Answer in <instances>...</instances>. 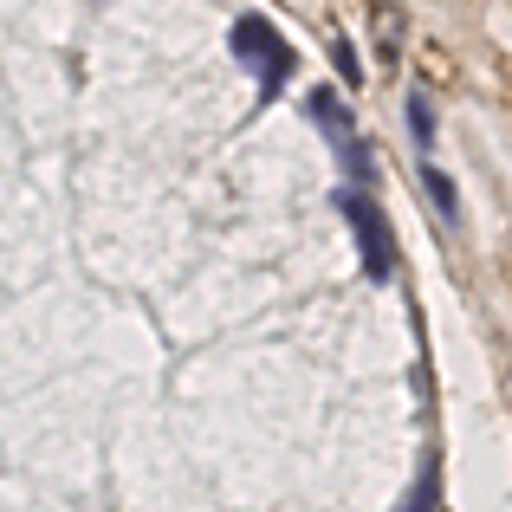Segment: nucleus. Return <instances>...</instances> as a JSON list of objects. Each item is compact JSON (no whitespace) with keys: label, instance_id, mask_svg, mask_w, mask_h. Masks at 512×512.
Segmentation results:
<instances>
[{"label":"nucleus","instance_id":"6","mask_svg":"<svg viewBox=\"0 0 512 512\" xmlns=\"http://www.w3.org/2000/svg\"><path fill=\"white\" fill-rule=\"evenodd\" d=\"M376 46H383V59L402 52V13H383V20H376Z\"/></svg>","mask_w":512,"mask_h":512},{"label":"nucleus","instance_id":"1","mask_svg":"<svg viewBox=\"0 0 512 512\" xmlns=\"http://www.w3.org/2000/svg\"><path fill=\"white\" fill-rule=\"evenodd\" d=\"M227 52H234V59L253 72V85H260L266 104L286 91L292 65H299V59H292V46H286V33H273V20H266V13H240V20L227 26Z\"/></svg>","mask_w":512,"mask_h":512},{"label":"nucleus","instance_id":"7","mask_svg":"<svg viewBox=\"0 0 512 512\" xmlns=\"http://www.w3.org/2000/svg\"><path fill=\"white\" fill-rule=\"evenodd\" d=\"M331 59H338L344 85H357V78H363V65H357V52H350V39H338V33H331Z\"/></svg>","mask_w":512,"mask_h":512},{"label":"nucleus","instance_id":"3","mask_svg":"<svg viewBox=\"0 0 512 512\" xmlns=\"http://www.w3.org/2000/svg\"><path fill=\"white\" fill-rule=\"evenodd\" d=\"M312 124L325 130V143H331V156L344 163V182H370L376 188V163H370V143H363V130H357V117L338 104V91H312Z\"/></svg>","mask_w":512,"mask_h":512},{"label":"nucleus","instance_id":"5","mask_svg":"<svg viewBox=\"0 0 512 512\" xmlns=\"http://www.w3.org/2000/svg\"><path fill=\"white\" fill-rule=\"evenodd\" d=\"M409 137H415V156L435 150V117H428V98H422V91H409Z\"/></svg>","mask_w":512,"mask_h":512},{"label":"nucleus","instance_id":"4","mask_svg":"<svg viewBox=\"0 0 512 512\" xmlns=\"http://www.w3.org/2000/svg\"><path fill=\"white\" fill-rule=\"evenodd\" d=\"M422 188H428V201H435L441 221H454V214H461V208H454V182L435 169V156H422Z\"/></svg>","mask_w":512,"mask_h":512},{"label":"nucleus","instance_id":"2","mask_svg":"<svg viewBox=\"0 0 512 512\" xmlns=\"http://www.w3.org/2000/svg\"><path fill=\"white\" fill-rule=\"evenodd\" d=\"M338 214L357 234V253H363V273L370 279H389L396 273V247H389V221H383V201H376L370 182H344L338 188Z\"/></svg>","mask_w":512,"mask_h":512}]
</instances>
